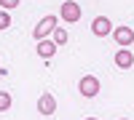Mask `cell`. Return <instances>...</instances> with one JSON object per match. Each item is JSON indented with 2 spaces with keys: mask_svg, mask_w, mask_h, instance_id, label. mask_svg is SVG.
<instances>
[{
  "mask_svg": "<svg viewBox=\"0 0 134 120\" xmlns=\"http://www.w3.org/2000/svg\"><path fill=\"white\" fill-rule=\"evenodd\" d=\"M57 24H59V16H57V14H46V16H43L38 24H35V29H32V37H35V40L48 37V35H51V29L57 27Z\"/></svg>",
  "mask_w": 134,
  "mask_h": 120,
  "instance_id": "obj_1",
  "label": "cell"
},
{
  "mask_svg": "<svg viewBox=\"0 0 134 120\" xmlns=\"http://www.w3.org/2000/svg\"><path fill=\"white\" fill-rule=\"evenodd\" d=\"M78 91H81L83 99H94V96L102 91V83H99V78H94V75H83L81 83H78Z\"/></svg>",
  "mask_w": 134,
  "mask_h": 120,
  "instance_id": "obj_2",
  "label": "cell"
},
{
  "mask_svg": "<svg viewBox=\"0 0 134 120\" xmlns=\"http://www.w3.org/2000/svg\"><path fill=\"white\" fill-rule=\"evenodd\" d=\"M59 19L67 21V24H75V21L81 19V5H78L75 0H64L62 8H59Z\"/></svg>",
  "mask_w": 134,
  "mask_h": 120,
  "instance_id": "obj_3",
  "label": "cell"
},
{
  "mask_svg": "<svg viewBox=\"0 0 134 120\" xmlns=\"http://www.w3.org/2000/svg\"><path fill=\"white\" fill-rule=\"evenodd\" d=\"M113 40L118 43L121 48H129L131 43H134V29H131V27H126V24L113 27Z\"/></svg>",
  "mask_w": 134,
  "mask_h": 120,
  "instance_id": "obj_4",
  "label": "cell"
},
{
  "mask_svg": "<svg viewBox=\"0 0 134 120\" xmlns=\"http://www.w3.org/2000/svg\"><path fill=\"white\" fill-rule=\"evenodd\" d=\"M91 32H94L97 37H107L110 32H113L110 19H107V16H94V21H91Z\"/></svg>",
  "mask_w": 134,
  "mask_h": 120,
  "instance_id": "obj_5",
  "label": "cell"
},
{
  "mask_svg": "<svg viewBox=\"0 0 134 120\" xmlns=\"http://www.w3.org/2000/svg\"><path fill=\"white\" fill-rule=\"evenodd\" d=\"M38 112L40 115H54L57 112V99H54L51 93H40V99H38Z\"/></svg>",
  "mask_w": 134,
  "mask_h": 120,
  "instance_id": "obj_6",
  "label": "cell"
},
{
  "mask_svg": "<svg viewBox=\"0 0 134 120\" xmlns=\"http://www.w3.org/2000/svg\"><path fill=\"white\" fill-rule=\"evenodd\" d=\"M57 43H54V40H48V37H43V40H38V56L40 59H51V56H57Z\"/></svg>",
  "mask_w": 134,
  "mask_h": 120,
  "instance_id": "obj_7",
  "label": "cell"
},
{
  "mask_svg": "<svg viewBox=\"0 0 134 120\" xmlns=\"http://www.w3.org/2000/svg\"><path fill=\"white\" fill-rule=\"evenodd\" d=\"M113 61H115V67H118V70H129L131 64H134V53H131L129 48H121L115 56H113Z\"/></svg>",
  "mask_w": 134,
  "mask_h": 120,
  "instance_id": "obj_8",
  "label": "cell"
},
{
  "mask_svg": "<svg viewBox=\"0 0 134 120\" xmlns=\"http://www.w3.org/2000/svg\"><path fill=\"white\" fill-rule=\"evenodd\" d=\"M51 35H54L51 40L57 43V46H64V43H67V37H70V35H67V29H64V27H59V24L51 29Z\"/></svg>",
  "mask_w": 134,
  "mask_h": 120,
  "instance_id": "obj_9",
  "label": "cell"
},
{
  "mask_svg": "<svg viewBox=\"0 0 134 120\" xmlns=\"http://www.w3.org/2000/svg\"><path fill=\"white\" fill-rule=\"evenodd\" d=\"M11 93H5V91H0V112H8L11 110Z\"/></svg>",
  "mask_w": 134,
  "mask_h": 120,
  "instance_id": "obj_10",
  "label": "cell"
},
{
  "mask_svg": "<svg viewBox=\"0 0 134 120\" xmlns=\"http://www.w3.org/2000/svg\"><path fill=\"white\" fill-rule=\"evenodd\" d=\"M19 3L21 0H0V8L3 11H14V8H19Z\"/></svg>",
  "mask_w": 134,
  "mask_h": 120,
  "instance_id": "obj_11",
  "label": "cell"
},
{
  "mask_svg": "<svg viewBox=\"0 0 134 120\" xmlns=\"http://www.w3.org/2000/svg\"><path fill=\"white\" fill-rule=\"evenodd\" d=\"M8 27H11V14H5L0 8V29H8Z\"/></svg>",
  "mask_w": 134,
  "mask_h": 120,
  "instance_id": "obj_12",
  "label": "cell"
},
{
  "mask_svg": "<svg viewBox=\"0 0 134 120\" xmlns=\"http://www.w3.org/2000/svg\"><path fill=\"white\" fill-rule=\"evenodd\" d=\"M86 120H97V117H86Z\"/></svg>",
  "mask_w": 134,
  "mask_h": 120,
  "instance_id": "obj_13",
  "label": "cell"
},
{
  "mask_svg": "<svg viewBox=\"0 0 134 120\" xmlns=\"http://www.w3.org/2000/svg\"><path fill=\"white\" fill-rule=\"evenodd\" d=\"M121 120H129V117H121Z\"/></svg>",
  "mask_w": 134,
  "mask_h": 120,
  "instance_id": "obj_14",
  "label": "cell"
}]
</instances>
